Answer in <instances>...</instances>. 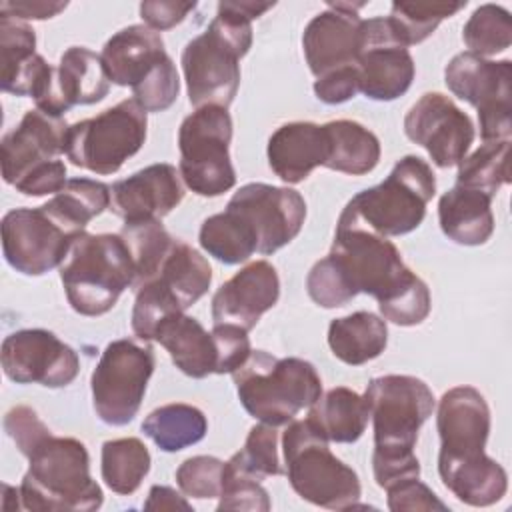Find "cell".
<instances>
[{
    "mask_svg": "<svg viewBox=\"0 0 512 512\" xmlns=\"http://www.w3.org/2000/svg\"><path fill=\"white\" fill-rule=\"evenodd\" d=\"M440 436L438 474L442 484L468 506H492L506 494V470L486 456L490 408L472 386L442 394L436 412Z\"/></svg>",
    "mask_w": 512,
    "mask_h": 512,
    "instance_id": "1",
    "label": "cell"
},
{
    "mask_svg": "<svg viewBox=\"0 0 512 512\" xmlns=\"http://www.w3.org/2000/svg\"><path fill=\"white\" fill-rule=\"evenodd\" d=\"M328 260L352 296L362 292L378 300L384 320L416 326L430 314L426 282L404 264L400 250L386 236L336 224Z\"/></svg>",
    "mask_w": 512,
    "mask_h": 512,
    "instance_id": "2",
    "label": "cell"
},
{
    "mask_svg": "<svg viewBox=\"0 0 512 512\" xmlns=\"http://www.w3.org/2000/svg\"><path fill=\"white\" fill-rule=\"evenodd\" d=\"M364 400L374 424L372 472L380 488L420 476L414 454L420 426L432 416L436 400L428 384L408 374L370 380Z\"/></svg>",
    "mask_w": 512,
    "mask_h": 512,
    "instance_id": "3",
    "label": "cell"
},
{
    "mask_svg": "<svg viewBox=\"0 0 512 512\" xmlns=\"http://www.w3.org/2000/svg\"><path fill=\"white\" fill-rule=\"evenodd\" d=\"M274 2H220L206 32L192 38L182 52L188 100L194 108H228L240 86V58L252 46V20Z\"/></svg>",
    "mask_w": 512,
    "mask_h": 512,
    "instance_id": "4",
    "label": "cell"
},
{
    "mask_svg": "<svg viewBox=\"0 0 512 512\" xmlns=\"http://www.w3.org/2000/svg\"><path fill=\"white\" fill-rule=\"evenodd\" d=\"M26 458L30 466L18 488L22 510L90 512L102 506L104 494L90 476V456L80 440L50 432Z\"/></svg>",
    "mask_w": 512,
    "mask_h": 512,
    "instance_id": "5",
    "label": "cell"
},
{
    "mask_svg": "<svg viewBox=\"0 0 512 512\" xmlns=\"http://www.w3.org/2000/svg\"><path fill=\"white\" fill-rule=\"evenodd\" d=\"M436 194V178L420 156L400 158L380 184L358 192L342 210L338 226L364 228L380 236H402L416 230L426 204Z\"/></svg>",
    "mask_w": 512,
    "mask_h": 512,
    "instance_id": "6",
    "label": "cell"
},
{
    "mask_svg": "<svg viewBox=\"0 0 512 512\" xmlns=\"http://www.w3.org/2000/svg\"><path fill=\"white\" fill-rule=\"evenodd\" d=\"M232 380L244 410L274 428L292 422L322 394L314 364L294 356L276 358L266 350H252L246 362L232 372Z\"/></svg>",
    "mask_w": 512,
    "mask_h": 512,
    "instance_id": "7",
    "label": "cell"
},
{
    "mask_svg": "<svg viewBox=\"0 0 512 512\" xmlns=\"http://www.w3.org/2000/svg\"><path fill=\"white\" fill-rule=\"evenodd\" d=\"M58 270L68 304L82 316H102L112 310L136 278L120 234H78Z\"/></svg>",
    "mask_w": 512,
    "mask_h": 512,
    "instance_id": "8",
    "label": "cell"
},
{
    "mask_svg": "<svg viewBox=\"0 0 512 512\" xmlns=\"http://www.w3.org/2000/svg\"><path fill=\"white\" fill-rule=\"evenodd\" d=\"M64 118L28 110L0 144L2 178L26 196L58 194L66 186V166L58 160L66 150Z\"/></svg>",
    "mask_w": 512,
    "mask_h": 512,
    "instance_id": "9",
    "label": "cell"
},
{
    "mask_svg": "<svg viewBox=\"0 0 512 512\" xmlns=\"http://www.w3.org/2000/svg\"><path fill=\"white\" fill-rule=\"evenodd\" d=\"M328 440L308 420H292L282 434L286 476L294 492L320 508L346 510L358 506L362 486L358 474L336 458Z\"/></svg>",
    "mask_w": 512,
    "mask_h": 512,
    "instance_id": "10",
    "label": "cell"
},
{
    "mask_svg": "<svg viewBox=\"0 0 512 512\" xmlns=\"http://www.w3.org/2000/svg\"><path fill=\"white\" fill-rule=\"evenodd\" d=\"M232 118L222 106H202L186 116L178 128V172L186 188L214 198L236 184L230 160Z\"/></svg>",
    "mask_w": 512,
    "mask_h": 512,
    "instance_id": "11",
    "label": "cell"
},
{
    "mask_svg": "<svg viewBox=\"0 0 512 512\" xmlns=\"http://www.w3.org/2000/svg\"><path fill=\"white\" fill-rule=\"evenodd\" d=\"M146 110L126 98L94 118L80 120L68 128L66 158L94 174H114L134 156L146 140Z\"/></svg>",
    "mask_w": 512,
    "mask_h": 512,
    "instance_id": "12",
    "label": "cell"
},
{
    "mask_svg": "<svg viewBox=\"0 0 512 512\" xmlns=\"http://www.w3.org/2000/svg\"><path fill=\"white\" fill-rule=\"evenodd\" d=\"M154 352L132 338L110 342L90 378L92 404L98 418L110 426L134 420L154 372Z\"/></svg>",
    "mask_w": 512,
    "mask_h": 512,
    "instance_id": "13",
    "label": "cell"
},
{
    "mask_svg": "<svg viewBox=\"0 0 512 512\" xmlns=\"http://www.w3.org/2000/svg\"><path fill=\"white\" fill-rule=\"evenodd\" d=\"M448 90L478 110L484 142L510 140L512 62L488 60L472 52L456 54L444 68Z\"/></svg>",
    "mask_w": 512,
    "mask_h": 512,
    "instance_id": "14",
    "label": "cell"
},
{
    "mask_svg": "<svg viewBox=\"0 0 512 512\" xmlns=\"http://www.w3.org/2000/svg\"><path fill=\"white\" fill-rule=\"evenodd\" d=\"M226 210L244 224L256 252L264 256L290 244L306 218V202L298 190L264 182L244 184L234 192Z\"/></svg>",
    "mask_w": 512,
    "mask_h": 512,
    "instance_id": "15",
    "label": "cell"
},
{
    "mask_svg": "<svg viewBox=\"0 0 512 512\" xmlns=\"http://www.w3.org/2000/svg\"><path fill=\"white\" fill-rule=\"evenodd\" d=\"M76 236L44 206L14 208L2 218L4 258L26 276H42L60 266Z\"/></svg>",
    "mask_w": 512,
    "mask_h": 512,
    "instance_id": "16",
    "label": "cell"
},
{
    "mask_svg": "<svg viewBox=\"0 0 512 512\" xmlns=\"http://www.w3.org/2000/svg\"><path fill=\"white\" fill-rule=\"evenodd\" d=\"M354 66L360 92L378 102L406 94L416 74L412 54L396 40L386 16L362 20V44Z\"/></svg>",
    "mask_w": 512,
    "mask_h": 512,
    "instance_id": "17",
    "label": "cell"
},
{
    "mask_svg": "<svg viewBox=\"0 0 512 512\" xmlns=\"http://www.w3.org/2000/svg\"><path fill=\"white\" fill-rule=\"evenodd\" d=\"M2 370L16 384L62 388L72 384L80 358L54 332L26 328L8 334L2 342Z\"/></svg>",
    "mask_w": 512,
    "mask_h": 512,
    "instance_id": "18",
    "label": "cell"
},
{
    "mask_svg": "<svg viewBox=\"0 0 512 512\" xmlns=\"http://www.w3.org/2000/svg\"><path fill=\"white\" fill-rule=\"evenodd\" d=\"M404 134L422 146L438 168L458 166L474 140V124L448 96L426 92L408 110Z\"/></svg>",
    "mask_w": 512,
    "mask_h": 512,
    "instance_id": "19",
    "label": "cell"
},
{
    "mask_svg": "<svg viewBox=\"0 0 512 512\" xmlns=\"http://www.w3.org/2000/svg\"><path fill=\"white\" fill-rule=\"evenodd\" d=\"M110 90L100 54L70 46L60 56L58 66H48L32 90L36 110L62 118L72 106L96 104Z\"/></svg>",
    "mask_w": 512,
    "mask_h": 512,
    "instance_id": "20",
    "label": "cell"
},
{
    "mask_svg": "<svg viewBox=\"0 0 512 512\" xmlns=\"http://www.w3.org/2000/svg\"><path fill=\"white\" fill-rule=\"evenodd\" d=\"M362 6L364 2L328 4V10L308 22L302 34V50L316 78L356 62L362 44V18L358 16Z\"/></svg>",
    "mask_w": 512,
    "mask_h": 512,
    "instance_id": "21",
    "label": "cell"
},
{
    "mask_svg": "<svg viewBox=\"0 0 512 512\" xmlns=\"http://www.w3.org/2000/svg\"><path fill=\"white\" fill-rule=\"evenodd\" d=\"M280 296V278L266 260H256L240 268L212 296V322L234 324L250 332L260 316L268 312Z\"/></svg>",
    "mask_w": 512,
    "mask_h": 512,
    "instance_id": "22",
    "label": "cell"
},
{
    "mask_svg": "<svg viewBox=\"0 0 512 512\" xmlns=\"http://www.w3.org/2000/svg\"><path fill=\"white\" fill-rule=\"evenodd\" d=\"M184 198L180 172L166 162L150 164L110 188V210L124 222L162 220Z\"/></svg>",
    "mask_w": 512,
    "mask_h": 512,
    "instance_id": "23",
    "label": "cell"
},
{
    "mask_svg": "<svg viewBox=\"0 0 512 512\" xmlns=\"http://www.w3.org/2000/svg\"><path fill=\"white\" fill-rule=\"evenodd\" d=\"M100 58L112 84L134 90L170 56L156 30L146 24H132L106 40Z\"/></svg>",
    "mask_w": 512,
    "mask_h": 512,
    "instance_id": "24",
    "label": "cell"
},
{
    "mask_svg": "<svg viewBox=\"0 0 512 512\" xmlns=\"http://www.w3.org/2000/svg\"><path fill=\"white\" fill-rule=\"evenodd\" d=\"M268 164L286 184H298L310 176L316 166H326L330 140L324 124L288 122L268 140Z\"/></svg>",
    "mask_w": 512,
    "mask_h": 512,
    "instance_id": "25",
    "label": "cell"
},
{
    "mask_svg": "<svg viewBox=\"0 0 512 512\" xmlns=\"http://www.w3.org/2000/svg\"><path fill=\"white\" fill-rule=\"evenodd\" d=\"M154 340L166 348L176 368L186 376L206 378L208 374H218L216 338L196 318L184 312L168 316L158 324Z\"/></svg>",
    "mask_w": 512,
    "mask_h": 512,
    "instance_id": "26",
    "label": "cell"
},
{
    "mask_svg": "<svg viewBox=\"0 0 512 512\" xmlns=\"http://www.w3.org/2000/svg\"><path fill=\"white\" fill-rule=\"evenodd\" d=\"M48 62L36 54L34 30L18 18L0 16V88L30 96Z\"/></svg>",
    "mask_w": 512,
    "mask_h": 512,
    "instance_id": "27",
    "label": "cell"
},
{
    "mask_svg": "<svg viewBox=\"0 0 512 512\" xmlns=\"http://www.w3.org/2000/svg\"><path fill=\"white\" fill-rule=\"evenodd\" d=\"M492 198L480 190L454 186L438 200V220L444 236L462 246H480L494 232Z\"/></svg>",
    "mask_w": 512,
    "mask_h": 512,
    "instance_id": "28",
    "label": "cell"
},
{
    "mask_svg": "<svg viewBox=\"0 0 512 512\" xmlns=\"http://www.w3.org/2000/svg\"><path fill=\"white\" fill-rule=\"evenodd\" d=\"M368 418L370 410L364 396L346 386H336L320 394L306 416L308 424L320 436L336 444L356 442L364 434Z\"/></svg>",
    "mask_w": 512,
    "mask_h": 512,
    "instance_id": "29",
    "label": "cell"
},
{
    "mask_svg": "<svg viewBox=\"0 0 512 512\" xmlns=\"http://www.w3.org/2000/svg\"><path fill=\"white\" fill-rule=\"evenodd\" d=\"M388 344L386 320L358 310L336 318L328 326V346L332 354L348 366H362L384 352Z\"/></svg>",
    "mask_w": 512,
    "mask_h": 512,
    "instance_id": "30",
    "label": "cell"
},
{
    "mask_svg": "<svg viewBox=\"0 0 512 512\" xmlns=\"http://www.w3.org/2000/svg\"><path fill=\"white\" fill-rule=\"evenodd\" d=\"M150 280L162 282L186 312L208 292L212 282V268L198 250L182 240H174L158 272Z\"/></svg>",
    "mask_w": 512,
    "mask_h": 512,
    "instance_id": "31",
    "label": "cell"
},
{
    "mask_svg": "<svg viewBox=\"0 0 512 512\" xmlns=\"http://www.w3.org/2000/svg\"><path fill=\"white\" fill-rule=\"evenodd\" d=\"M330 140L326 168L362 176L376 168L380 160V140L374 132L354 120H332L324 124Z\"/></svg>",
    "mask_w": 512,
    "mask_h": 512,
    "instance_id": "32",
    "label": "cell"
},
{
    "mask_svg": "<svg viewBox=\"0 0 512 512\" xmlns=\"http://www.w3.org/2000/svg\"><path fill=\"white\" fill-rule=\"evenodd\" d=\"M142 432L160 450L178 452L206 436L208 420L196 406L174 402L152 410L142 422Z\"/></svg>",
    "mask_w": 512,
    "mask_h": 512,
    "instance_id": "33",
    "label": "cell"
},
{
    "mask_svg": "<svg viewBox=\"0 0 512 512\" xmlns=\"http://www.w3.org/2000/svg\"><path fill=\"white\" fill-rule=\"evenodd\" d=\"M44 208L68 230L82 234L92 218L110 208V186L92 178H72Z\"/></svg>",
    "mask_w": 512,
    "mask_h": 512,
    "instance_id": "34",
    "label": "cell"
},
{
    "mask_svg": "<svg viewBox=\"0 0 512 512\" xmlns=\"http://www.w3.org/2000/svg\"><path fill=\"white\" fill-rule=\"evenodd\" d=\"M150 452L140 438H116L102 444L100 472L104 484L122 496L134 494L150 470Z\"/></svg>",
    "mask_w": 512,
    "mask_h": 512,
    "instance_id": "35",
    "label": "cell"
},
{
    "mask_svg": "<svg viewBox=\"0 0 512 512\" xmlns=\"http://www.w3.org/2000/svg\"><path fill=\"white\" fill-rule=\"evenodd\" d=\"M128 246V252L134 262L136 278L134 290L148 282L160 268L162 260L166 258L168 250L174 244V238L166 232L160 220H138V222H124L122 230L118 232Z\"/></svg>",
    "mask_w": 512,
    "mask_h": 512,
    "instance_id": "36",
    "label": "cell"
},
{
    "mask_svg": "<svg viewBox=\"0 0 512 512\" xmlns=\"http://www.w3.org/2000/svg\"><path fill=\"white\" fill-rule=\"evenodd\" d=\"M508 154L510 140L482 142L478 150L460 160L456 186L480 190L494 198L500 186L510 182Z\"/></svg>",
    "mask_w": 512,
    "mask_h": 512,
    "instance_id": "37",
    "label": "cell"
},
{
    "mask_svg": "<svg viewBox=\"0 0 512 512\" xmlns=\"http://www.w3.org/2000/svg\"><path fill=\"white\" fill-rule=\"evenodd\" d=\"M466 2H394L390 8V28L396 40L408 48L424 42L444 18L454 16Z\"/></svg>",
    "mask_w": 512,
    "mask_h": 512,
    "instance_id": "38",
    "label": "cell"
},
{
    "mask_svg": "<svg viewBox=\"0 0 512 512\" xmlns=\"http://www.w3.org/2000/svg\"><path fill=\"white\" fill-rule=\"evenodd\" d=\"M198 242L210 256L224 264L246 262L256 252V244L250 232L228 210L202 222Z\"/></svg>",
    "mask_w": 512,
    "mask_h": 512,
    "instance_id": "39",
    "label": "cell"
},
{
    "mask_svg": "<svg viewBox=\"0 0 512 512\" xmlns=\"http://www.w3.org/2000/svg\"><path fill=\"white\" fill-rule=\"evenodd\" d=\"M468 52L482 58L504 52L512 44L510 12L498 4L478 6L462 28Z\"/></svg>",
    "mask_w": 512,
    "mask_h": 512,
    "instance_id": "40",
    "label": "cell"
},
{
    "mask_svg": "<svg viewBox=\"0 0 512 512\" xmlns=\"http://www.w3.org/2000/svg\"><path fill=\"white\" fill-rule=\"evenodd\" d=\"M240 472L264 480L268 476H280L284 470L278 458V432L274 426L264 422L250 428L242 450H238L230 460Z\"/></svg>",
    "mask_w": 512,
    "mask_h": 512,
    "instance_id": "41",
    "label": "cell"
},
{
    "mask_svg": "<svg viewBox=\"0 0 512 512\" xmlns=\"http://www.w3.org/2000/svg\"><path fill=\"white\" fill-rule=\"evenodd\" d=\"M224 462L216 456L186 458L176 470V484L184 496L210 500L218 498L222 490Z\"/></svg>",
    "mask_w": 512,
    "mask_h": 512,
    "instance_id": "42",
    "label": "cell"
},
{
    "mask_svg": "<svg viewBox=\"0 0 512 512\" xmlns=\"http://www.w3.org/2000/svg\"><path fill=\"white\" fill-rule=\"evenodd\" d=\"M218 510H270V498L260 480L240 472L230 462H224L222 490Z\"/></svg>",
    "mask_w": 512,
    "mask_h": 512,
    "instance_id": "43",
    "label": "cell"
},
{
    "mask_svg": "<svg viewBox=\"0 0 512 512\" xmlns=\"http://www.w3.org/2000/svg\"><path fill=\"white\" fill-rule=\"evenodd\" d=\"M212 334L218 346V374H232L252 352L248 332L234 324H214Z\"/></svg>",
    "mask_w": 512,
    "mask_h": 512,
    "instance_id": "44",
    "label": "cell"
},
{
    "mask_svg": "<svg viewBox=\"0 0 512 512\" xmlns=\"http://www.w3.org/2000/svg\"><path fill=\"white\" fill-rule=\"evenodd\" d=\"M386 494H388V508L392 512H400V510H442V512H446L448 510V506L424 482H420L418 476L388 486Z\"/></svg>",
    "mask_w": 512,
    "mask_h": 512,
    "instance_id": "45",
    "label": "cell"
},
{
    "mask_svg": "<svg viewBox=\"0 0 512 512\" xmlns=\"http://www.w3.org/2000/svg\"><path fill=\"white\" fill-rule=\"evenodd\" d=\"M4 430L14 440L20 454H28L34 444H38L46 434L48 426L38 418L30 406H14L4 416Z\"/></svg>",
    "mask_w": 512,
    "mask_h": 512,
    "instance_id": "46",
    "label": "cell"
},
{
    "mask_svg": "<svg viewBox=\"0 0 512 512\" xmlns=\"http://www.w3.org/2000/svg\"><path fill=\"white\" fill-rule=\"evenodd\" d=\"M360 92L356 66H344L332 70L314 82V94L324 104H342Z\"/></svg>",
    "mask_w": 512,
    "mask_h": 512,
    "instance_id": "47",
    "label": "cell"
},
{
    "mask_svg": "<svg viewBox=\"0 0 512 512\" xmlns=\"http://www.w3.org/2000/svg\"><path fill=\"white\" fill-rule=\"evenodd\" d=\"M194 8H196V2L146 0L140 4V18L148 28L162 32L180 24L188 16V12Z\"/></svg>",
    "mask_w": 512,
    "mask_h": 512,
    "instance_id": "48",
    "label": "cell"
},
{
    "mask_svg": "<svg viewBox=\"0 0 512 512\" xmlns=\"http://www.w3.org/2000/svg\"><path fill=\"white\" fill-rule=\"evenodd\" d=\"M68 2H46V0H16V2H2L0 16H10L18 20H46L60 14Z\"/></svg>",
    "mask_w": 512,
    "mask_h": 512,
    "instance_id": "49",
    "label": "cell"
},
{
    "mask_svg": "<svg viewBox=\"0 0 512 512\" xmlns=\"http://www.w3.org/2000/svg\"><path fill=\"white\" fill-rule=\"evenodd\" d=\"M146 510H192L184 496H180L170 486H152L148 492V500L144 502Z\"/></svg>",
    "mask_w": 512,
    "mask_h": 512,
    "instance_id": "50",
    "label": "cell"
}]
</instances>
